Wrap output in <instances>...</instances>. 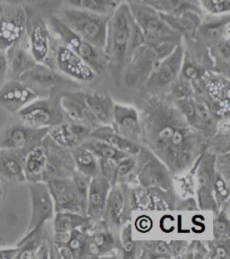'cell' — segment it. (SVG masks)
<instances>
[{
  "label": "cell",
  "mask_w": 230,
  "mask_h": 259,
  "mask_svg": "<svg viewBox=\"0 0 230 259\" xmlns=\"http://www.w3.org/2000/svg\"><path fill=\"white\" fill-rule=\"evenodd\" d=\"M140 120L142 139L172 172L190 167L201 147V137L177 106L151 99Z\"/></svg>",
  "instance_id": "1"
},
{
  "label": "cell",
  "mask_w": 230,
  "mask_h": 259,
  "mask_svg": "<svg viewBox=\"0 0 230 259\" xmlns=\"http://www.w3.org/2000/svg\"><path fill=\"white\" fill-rule=\"evenodd\" d=\"M133 22L127 3H121L108 21L104 55L116 72H120L126 63Z\"/></svg>",
  "instance_id": "2"
},
{
  "label": "cell",
  "mask_w": 230,
  "mask_h": 259,
  "mask_svg": "<svg viewBox=\"0 0 230 259\" xmlns=\"http://www.w3.org/2000/svg\"><path fill=\"white\" fill-rule=\"evenodd\" d=\"M110 16L68 6L63 9L57 17L77 35L104 53Z\"/></svg>",
  "instance_id": "3"
},
{
  "label": "cell",
  "mask_w": 230,
  "mask_h": 259,
  "mask_svg": "<svg viewBox=\"0 0 230 259\" xmlns=\"http://www.w3.org/2000/svg\"><path fill=\"white\" fill-rule=\"evenodd\" d=\"M178 44H145L135 50L124 66V80L126 84L137 87L145 83L156 63L168 56Z\"/></svg>",
  "instance_id": "4"
},
{
  "label": "cell",
  "mask_w": 230,
  "mask_h": 259,
  "mask_svg": "<svg viewBox=\"0 0 230 259\" xmlns=\"http://www.w3.org/2000/svg\"><path fill=\"white\" fill-rule=\"evenodd\" d=\"M131 14L143 31L146 44L158 45L163 44H180L181 36L168 26L159 12L143 1L128 4Z\"/></svg>",
  "instance_id": "5"
},
{
  "label": "cell",
  "mask_w": 230,
  "mask_h": 259,
  "mask_svg": "<svg viewBox=\"0 0 230 259\" xmlns=\"http://www.w3.org/2000/svg\"><path fill=\"white\" fill-rule=\"evenodd\" d=\"M15 114L20 123L35 128H52L67 120L60 97L55 95L35 99Z\"/></svg>",
  "instance_id": "6"
},
{
  "label": "cell",
  "mask_w": 230,
  "mask_h": 259,
  "mask_svg": "<svg viewBox=\"0 0 230 259\" xmlns=\"http://www.w3.org/2000/svg\"><path fill=\"white\" fill-rule=\"evenodd\" d=\"M48 24L56 36L62 40L64 45L86 62L96 74L104 70L107 59L102 51L77 35L57 16H51Z\"/></svg>",
  "instance_id": "7"
},
{
  "label": "cell",
  "mask_w": 230,
  "mask_h": 259,
  "mask_svg": "<svg viewBox=\"0 0 230 259\" xmlns=\"http://www.w3.org/2000/svg\"><path fill=\"white\" fill-rule=\"evenodd\" d=\"M49 130L35 128L19 121L13 122L0 133V149L23 150L28 153L42 142Z\"/></svg>",
  "instance_id": "8"
},
{
  "label": "cell",
  "mask_w": 230,
  "mask_h": 259,
  "mask_svg": "<svg viewBox=\"0 0 230 259\" xmlns=\"http://www.w3.org/2000/svg\"><path fill=\"white\" fill-rule=\"evenodd\" d=\"M42 143L46 148L47 155L44 182L58 178H71L76 167L69 149L58 145L49 135L44 138Z\"/></svg>",
  "instance_id": "9"
},
{
  "label": "cell",
  "mask_w": 230,
  "mask_h": 259,
  "mask_svg": "<svg viewBox=\"0 0 230 259\" xmlns=\"http://www.w3.org/2000/svg\"><path fill=\"white\" fill-rule=\"evenodd\" d=\"M31 197V217L27 232L43 228L44 224L54 219L56 210L48 185L45 182L27 183Z\"/></svg>",
  "instance_id": "10"
},
{
  "label": "cell",
  "mask_w": 230,
  "mask_h": 259,
  "mask_svg": "<svg viewBox=\"0 0 230 259\" xmlns=\"http://www.w3.org/2000/svg\"><path fill=\"white\" fill-rule=\"evenodd\" d=\"M185 60V49L181 42L168 56L156 63L145 84L149 89L169 85L177 80Z\"/></svg>",
  "instance_id": "11"
},
{
  "label": "cell",
  "mask_w": 230,
  "mask_h": 259,
  "mask_svg": "<svg viewBox=\"0 0 230 259\" xmlns=\"http://www.w3.org/2000/svg\"><path fill=\"white\" fill-rule=\"evenodd\" d=\"M55 203V210L71 211L86 215V206L82 203L71 178H58L46 182Z\"/></svg>",
  "instance_id": "12"
},
{
  "label": "cell",
  "mask_w": 230,
  "mask_h": 259,
  "mask_svg": "<svg viewBox=\"0 0 230 259\" xmlns=\"http://www.w3.org/2000/svg\"><path fill=\"white\" fill-rule=\"evenodd\" d=\"M27 14L21 6L3 10L0 17V51L6 52L26 33Z\"/></svg>",
  "instance_id": "13"
},
{
  "label": "cell",
  "mask_w": 230,
  "mask_h": 259,
  "mask_svg": "<svg viewBox=\"0 0 230 259\" xmlns=\"http://www.w3.org/2000/svg\"><path fill=\"white\" fill-rule=\"evenodd\" d=\"M19 80L30 87L38 98H47L56 87L62 83L63 77L56 69L37 63L33 68L25 71Z\"/></svg>",
  "instance_id": "14"
},
{
  "label": "cell",
  "mask_w": 230,
  "mask_h": 259,
  "mask_svg": "<svg viewBox=\"0 0 230 259\" xmlns=\"http://www.w3.org/2000/svg\"><path fill=\"white\" fill-rule=\"evenodd\" d=\"M55 64L62 74L74 80L91 81L96 78V72L87 63L65 45L56 50Z\"/></svg>",
  "instance_id": "15"
},
{
  "label": "cell",
  "mask_w": 230,
  "mask_h": 259,
  "mask_svg": "<svg viewBox=\"0 0 230 259\" xmlns=\"http://www.w3.org/2000/svg\"><path fill=\"white\" fill-rule=\"evenodd\" d=\"M8 63L9 80H19L22 75L33 68L37 62L32 55L27 34L5 52Z\"/></svg>",
  "instance_id": "16"
},
{
  "label": "cell",
  "mask_w": 230,
  "mask_h": 259,
  "mask_svg": "<svg viewBox=\"0 0 230 259\" xmlns=\"http://www.w3.org/2000/svg\"><path fill=\"white\" fill-rule=\"evenodd\" d=\"M37 99L36 92L20 80H8L0 89V106L13 114Z\"/></svg>",
  "instance_id": "17"
},
{
  "label": "cell",
  "mask_w": 230,
  "mask_h": 259,
  "mask_svg": "<svg viewBox=\"0 0 230 259\" xmlns=\"http://www.w3.org/2000/svg\"><path fill=\"white\" fill-rule=\"evenodd\" d=\"M60 104L69 122L86 123L93 128L101 124L88 107L85 93H64L60 96Z\"/></svg>",
  "instance_id": "18"
},
{
  "label": "cell",
  "mask_w": 230,
  "mask_h": 259,
  "mask_svg": "<svg viewBox=\"0 0 230 259\" xmlns=\"http://www.w3.org/2000/svg\"><path fill=\"white\" fill-rule=\"evenodd\" d=\"M23 150L0 149V181L4 185H20L26 182Z\"/></svg>",
  "instance_id": "19"
},
{
  "label": "cell",
  "mask_w": 230,
  "mask_h": 259,
  "mask_svg": "<svg viewBox=\"0 0 230 259\" xmlns=\"http://www.w3.org/2000/svg\"><path fill=\"white\" fill-rule=\"evenodd\" d=\"M26 34L32 55L36 62L49 67V61L52 56V42L49 29L46 24L41 20H34L29 24L27 20Z\"/></svg>",
  "instance_id": "20"
},
{
  "label": "cell",
  "mask_w": 230,
  "mask_h": 259,
  "mask_svg": "<svg viewBox=\"0 0 230 259\" xmlns=\"http://www.w3.org/2000/svg\"><path fill=\"white\" fill-rule=\"evenodd\" d=\"M112 126L119 135L132 142L139 143L142 139L140 115L133 107L114 104Z\"/></svg>",
  "instance_id": "21"
},
{
  "label": "cell",
  "mask_w": 230,
  "mask_h": 259,
  "mask_svg": "<svg viewBox=\"0 0 230 259\" xmlns=\"http://www.w3.org/2000/svg\"><path fill=\"white\" fill-rule=\"evenodd\" d=\"M111 185V183L100 172L91 179L86 208V214L89 218L98 221L104 215Z\"/></svg>",
  "instance_id": "22"
},
{
  "label": "cell",
  "mask_w": 230,
  "mask_h": 259,
  "mask_svg": "<svg viewBox=\"0 0 230 259\" xmlns=\"http://www.w3.org/2000/svg\"><path fill=\"white\" fill-rule=\"evenodd\" d=\"M159 13L168 26L179 33L181 37H186L190 40H195L198 37L199 26L203 21L202 13L195 11H186L179 13Z\"/></svg>",
  "instance_id": "23"
},
{
  "label": "cell",
  "mask_w": 230,
  "mask_h": 259,
  "mask_svg": "<svg viewBox=\"0 0 230 259\" xmlns=\"http://www.w3.org/2000/svg\"><path fill=\"white\" fill-rule=\"evenodd\" d=\"M90 137L107 142L113 148L128 155H135L141 152V146L139 145V143L132 142L130 140H127L124 137L119 135L112 128V126L111 127L110 125L98 126L93 130Z\"/></svg>",
  "instance_id": "24"
},
{
  "label": "cell",
  "mask_w": 230,
  "mask_h": 259,
  "mask_svg": "<svg viewBox=\"0 0 230 259\" xmlns=\"http://www.w3.org/2000/svg\"><path fill=\"white\" fill-rule=\"evenodd\" d=\"M46 160V148L42 142L25 154L24 168L27 183L44 182Z\"/></svg>",
  "instance_id": "25"
},
{
  "label": "cell",
  "mask_w": 230,
  "mask_h": 259,
  "mask_svg": "<svg viewBox=\"0 0 230 259\" xmlns=\"http://www.w3.org/2000/svg\"><path fill=\"white\" fill-rule=\"evenodd\" d=\"M85 101L100 123L112 125L114 102L109 95L99 92L85 93Z\"/></svg>",
  "instance_id": "26"
},
{
  "label": "cell",
  "mask_w": 230,
  "mask_h": 259,
  "mask_svg": "<svg viewBox=\"0 0 230 259\" xmlns=\"http://www.w3.org/2000/svg\"><path fill=\"white\" fill-rule=\"evenodd\" d=\"M212 17L211 20L202 21L198 34V36H201L211 45L229 37V16Z\"/></svg>",
  "instance_id": "27"
},
{
  "label": "cell",
  "mask_w": 230,
  "mask_h": 259,
  "mask_svg": "<svg viewBox=\"0 0 230 259\" xmlns=\"http://www.w3.org/2000/svg\"><path fill=\"white\" fill-rule=\"evenodd\" d=\"M203 79V92L210 100L217 102H229V81L225 75L205 72Z\"/></svg>",
  "instance_id": "28"
},
{
  "label": "cell",
  "mask_w": 230,
  "mask_h": 259,
  "mask_svg": "<svg viewBox=\"0 0 230 259\" xmlns=\"http://www.w3.org/2000/svg\"><path fill=\"white\" fill-rule=\"evenodd\" d=\"M69 150L73 157L75 167L77 170L84 173L91 178H93L94 176L100 172L99 160L92 152H90L81 145Z\"/></svg>",
  "instance_id": "29"
},
{
  "label": "cell",
  "mask_w": 230,
  "mask_h": 259,
  "mask_svg": "<svg viewBox=\"0 0 230 259\" xmlns=\"http://www.w3.org/2000/svg\"><path fill=\"white\" fill-rule=\"evenodd\" d=\"M43 228L35 229L26 233L25 238L19 241L16 246L18 251L14 259H32L36 257L38 248L46 239Z\"/></svg>",
  "instance_id": "30"
},
{
  "label": "cell",
  "mask_w": 230,
  "mask_h": 259,
  "mask_svg": "<svg viewBox=\"0 0 230 259\" xmlns=\"http://www.w3.org/2000/svg\"><path fill=\"white\" fill-rule=\"evenodd\" d=\"M143 2L153 7L159 13H179L195 11L202 13L199 0H143Z\"/></svg>",
  "instance_id": "31"
},
{
  "label": "cell",
  "mask_w": 230,
  "mask_h": 259,
  "mask_svg": "<svg viewBox=\"0 0 230 259\" xmlns=\"http://www.w3.org/2000/svg\"><path fill=\"white\" fill-rule=\"evenodd\" d=\"M69 7L102 15H112L122 3L120 0H66Z\"/></svg>",
  "instance_id": "32"
},
{
  "label": "cell",
  "mask_w": 230,
  "mask_h": 259,
  "mask_svg": "<svg viewBox=\"0 0 230 259\" xmlns=\"http://www.w3.org/2000/svg\"><path fill=\"white\" fill-rule=\"evenodd\" d=\"M89 217L71 211H58L54 217V230L56 233L70 232L74 229L84 227Z\"/></svg>",
  "instance_id": "33"
},
{
  "label": "cell",
  "mask_w": 230,
  "mask_h": 259,
  "mask_svg": "<svg viewBox=\"0 0 230 259\" xmlns=\"http://www.w3.org/2000/svg\"><path fill=\"white\" fill-rule=\"evenodd\" d=\"M81 145L89 150L90 152H92L98 158H114L121 161L129 156L128 154H124L123 152H120L118 150L113 148L107 142L92 137L88 138Z\"/></svg>",
  "instance_id": "34"
},
{
  "label": "cell",
  "mask_w": 230,
  "mask_h": 259,
  "mask_svg": "<svg viewBox=\"0 0 230 259\" xmlns=\"http://www.w3.org/2000/svg\"><path fill=\"white\" fill-rule=\"evenodd\" d=\"M124 197L122 192L117 187L113 188L109 194L105 212L109 219L111 218V220L115 223V225H119L122 219V215L124 213Z\"/></svg>",
  "instance_id": "35"
},
{
  "label": "cell",
  "mask_w": 230,
  "mask_h": 259,
  "mask_svg": "<svg viewBox=\"0 0 230 259\" xmlns=\"http://www.w3.org/2000/svg\"><path fill=\"white\" fill-rule=\"evenodd\" d=\"M197 112V130L204 131L206 134L212 133L214 130V119L212 112L202 100L194 99Z\"/></svg>",
  "instance_id": "36"
},
{
  "label": "cell",
  "mask_w": 230,
  "mask_h": 259,
  "mask_svg": "<svg viewBox=\"0 0 230 259\" xmlns=\"http://www.w3.org/2000/svg\"><path fill=\"white\" fill-rule=\"evenodd\" d=\"M211 55L216 65L227 69L229 66V37L211 45Z\"/></svg>",
  "instance_id": "37"
},
{
  "label": "cell",
  "mask_w": 230,
  "mask_h": 259,
  "mask_svg": "<svg viewBox=\"0 0 230 259\" xmlns=\"http://www.w3.org/2000/svg\"><path fill=\"white\" fill-rule=\"evenodd\" d=\"M201 11H204L210 16L228 15L230 0H199Z\"/></svg>",
  "instance_id": "38"
},
{
  "label": "cell",
  "mask_w": 230,
  "mask_h": 259,
  "mask_svg": "<svg viewBox=\"0 0 230 259\" xmlns=\"http://www.w3.org/2000/svg\"><path fill=\"white\" fill-rule=\"evenodd\" d=\"M91 177L85 175L84 173L81 172L79 170H75L71 180L75 185V188L78 192L80 198H81L82 203L84 204L87 208V195L89 190V185L91 182Z\"/></svg>",
  "instance_id": "39"
},
{
  "label": "cell",
  "mask_w": 230,
  "mask_h": 259,
  "mask_svg": "<svg viewBox=\"0 0 230 259\" xmlns=\"http://www.w3.org/2000/svg\"><path fill=\"white\" fill-rule=\"evenodd\" d=\"M100 171L106 178L111 185L114 184L116 178V168L120 161L114 158H99Z\"/></svg>",
  "instance_id": "40"
},
{
  "label": "cell",
  "mask_w": 230,
  "mask_h": 259,
  "mask_svg": "<svg viewBox=\"0 0 230 259\" xmlns=\"http://www.w3.org/2000/svg\"><path fill=\"white\" fill-rule=\"evenodd\" d=\"M180 72L182 73V77L185 80H191V81L199 80L205 73L203 68H200L198 64L192 61H188L186 59L182 63Z\"/></svg>",
  "instance_id": "41"
},
{
  "label": "cell",
  "mask_w": 230,
  "mask_h": 259,
  "mask_svg": "<svg viewBox=\"0 0 230 259\" xmlns=\"http://www.w3.org/2000/svg\"><path fill=\"white\" fill-rule=\"evenodd\" d=\"M122 244L126 257H132L135 252V243L132 239L131 226H127L122 233Z\"/></svg>",
  "instance_id": "42"
},
{
  "label": "cell",
  "mask_w": 230,
  "mask_h": 259,
  "mask_svg": "<svg viewBox=\"0 0 230 259\" xmlns=\"http://www.w3.org/2000/svg\"><path fill=\"white\" fill-rule=\"evenodd\" d=\"M136 166V161L132 157H125L124 159L120 161L118 163V166L116 168V178L120 176H125L128 173L131 172V170Z\"/></svg>",
  "instance_id": "43"
},
{
  "label": "cell",
  "mask_w": 230,
  "mask_h": 259,
  "mask_svg": "<svg viewBox=\"0 0 230 259\" xmlns=\"http://www.w3.org/2000/svg\"><path fill=\"white\" fill-rule=\"evenodd\" d=\"M228 232V221L224 216H220L214 222V233L216 238H221Z\"/></svg>",
  "instance_id": "44"
},
{
  "label": "cell",
  "mask_w": 230,
  "mask_h": 259,
  "mask_svg": "<svg viewBox=\"0 0 230 259\" xmlns=\"http://www.w3.org/2000/svg\"><path fill=\"white\" fill-rule=\"evenodd\" d=\"M146 244H147V248L150 252L155 253L156 255H160V257L165 254H168V248L165 242L151 241Z\"/></svg>",
  "instance_id": "45"
},
{
  "label": "cell",
  "mask_w": 230,
  "mask_h": 259,
  "mask_svg": "<svg viewBox=\"0 0 230 259\" xmlns=\"http://www.w3.org/2000/svg\"><path fill=\"white\" fill-rule=\"evenodd\" d=\"M9 80L8 73V63L5 52L0 51V89L5 84L7 80Z\"/></svg>",
  "instance_id": "46"
},
{
  "label": "cell",
  "mask_w": 230,
  "mask_h": 259,
  "mask_svg": "<svg viewBox=\"0 0 230 259\" xmlns=\"http://www.w3.org/2000/svg\"><path fill=\"white\" fill-rule=\"evenodd\" d=\"M92 241L95 243V245L100 249V253L104 248H108L110 246V243H111L109 237L105 233H99V234L94 236Z\"/></svg>",
  "instance_id": "47"
},
{
  "label": "cell",
  "mask_w": 230,
  "mask_h": 259,
  "mask_svg": "<svg viewBox=\"0 0 230 259\" xmlns=\"http://www.w3.org/2000/svg\"><path fill=\"white\" fill-rule=\"evenodd\" d=\"M51 255V248H49L47 240L45 239L43 242L41 243L40 247L38 248L36 257L35 258H49Z\"/></svg>",
  "instance_id": "48"
},
{
  "label": "cell",
  "mask_w": 230,
  "mask_h": 259,
  "mask_svg": "<svg viewBox=\"0 0 230 259\" xmlns=\"http://www.w3.org/2000/svg\"><path fill=\"white\" fill-rule=\"evenodd\" d=\"M17 247L15 248H0V259H14L17 253Z\"/></svg>",
  "instance_id": "49"
},
{
  "label": "cell",
  "mask_w": 230,
  "mask_h": 259,
  "mask_svg": "<svg viewBox=\"0 0 230 259\" xmlns=\"http://www.w3.org/2000/svg\"><path fill=\"white\" fill-rule=\"evenodd\" d=\"M136 225H137V229L148 231L152 227V221L149 217L144 216V217H141V219L137 220Z\"/></svg>",
  "instance_id": "50"
},
{
  "label": "cell",
  "mask_w": 230,
  "mask_h": 259,
  "mask_svg": "<svg viewBox=\"0 0 230 259\" xmlns=\"http://www.w3.org/2000/svg\"><path fill=\"white\" fill-rule=\"evenodd\" d=\"M4 184L0 181V202L1 200L4 198V195H5V192H4Z\"/></svg>",
  "instance_id": "51"
},
{
  "label": "cell",
  "mask_w": 230,
  "mask_h": 259,
  "mask_svg": "<svg viewBox=\"0 0 230 259\" xmlns=\"http://www.w3.org/2000/svg\"><path fill=\"white\" fill-rule=\"evenodd\" d=\"M122 3H127V4H130L133 2H137V1H143V0H120Z\"/></svg>",
  "instance_id": "52"
},
{
  "label": "cell",
  "mask_w": 230,
  "mask_h": 259,
  "mask_svg": "<svg viewBox=\"0 0 230 259\" xmlns=\"http://www.w3.org/2000/svg\"><path fill=\"white\" fill-rule=\"evenodd\" d=\"M23 2H25V3H30V4H35V3H37V2H39L40 0H22Z\"/></svg>",
  "instance_id": "53"
},
{
  "label": "cell",
  "mask_w": 230,
  "mask_h": 259,
  "mask_svg": "<svg viewBox=\"0 0 230 259\" xmlns=\"http://www.w3.org/2000/svg\"><path fill=\"white\" fill-rule=\"evenodd\" d=\"M3 10H4V8L2 5H0V17H1V15H2V13H3Z\"/></svg>",
  "instance_id": "54"
}]
</instances>
